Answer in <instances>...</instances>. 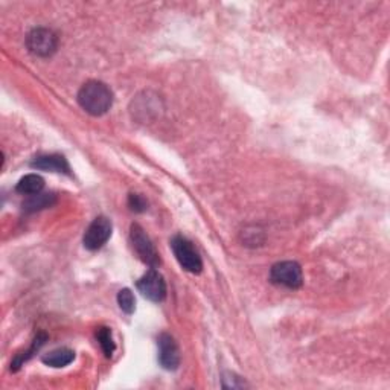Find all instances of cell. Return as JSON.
<instances>
[{"instance_id":"obj_8","label":"cell","mask_w":390,"mask_h":390,"mask_svg":"<svg viewBox=\"0 0 390 390\" xmlns=\"http://www.w3.org/2000/svg\"><path fill=\"white\" fill-rule=\"evenodd\" d=\"M159 361L163 369L176 370L180 366V351L177 342L169 334H160L157 339Z\"/></svg>"},{"instance_id":"obj_10","label":"cell","mask_w":390,"mask_h":390,"mask_svg":"<svg viewBox=\"0 0 390 390\" xmlns=\"http://www.w3.org/2000/svg\"><path fill=\"white\" fill-rule=\"evenodd\" d=\"M56 202H57L56 194L39 193V194L30 195L23 202L22 206H23V211H26V212H37L41 209H48V207L56 204Z\"/></svg>"},{"instance_id":"obj_15","label":"cell","mask_w":390,"mask_h":390,"mask_svg":"<svg viewBox=\"0 0 390 390\" xmlns=\"http://www.w3.org/2000/svg\"><path fill=\"white\" fill-rule=\"evenodd\" d=\"M117 304H119V308L125 314H133L136 310V301L131 290L129 288L121 290L119 294H117Z\"/></svg>"},{"instance_id":"obj_1","label":"cell","mask_w":390,"mask_h":390,"mask_svg":"<svg viewBox=\"0 0 390 390\" xmlns=\"http://www.w3.org/2000/svg\"><path fill=\"white\" fill-rule=\"evenodd\" d=\"M78 104L92 116H103L113 105V92L101 81H87L78 92Z\"/></svg>"},{"instance_id":"obj_2","label":"cell","mask_w":390,"mask_h":390,"mask_svg":"<svg viewBox=\"0 0 390 390\" xmlns=\"http://www.w3.org/2000/svg\"><path fill=\"white\" fill-rule=\"evenodd\" d=\"M171 247H172V252H174L176 259L178 261V264L186 271L194 275L202 273L203 261L200 255H198V252L195 250L194 244L188 238L177 235V237L171 240Z\"/></svg>"},{"instance_id":"obj_5","label":"cell","mask_w":390,"mask_h":390,"mask_svg":"<svg viewBox=\"0 0 390 390\" xmlns=\"http://www.w3.org/2000/svg\"><path fill=\"white\" fill-rule=\"evenodd\" d=\"M130 238L133 242V247L138 253L139 258L145 262V264H148L151 268H156L160 262L159 258V253L154 247L152 241L150 240V237L145 230L141 228L139 224H133L131 226V230H130Z\"/></svg>"},{"instance_id":"obj_12","label":"cell","mask_w":390,"mask_h":390,"mask_svg":"<svg viewBox=\"0 0 390 390\" xmlns=\"http://www.w3.org/2000/svg\"><path fill=\"white\" fill-rule=\"evenodd\" d=\"M43 188H44L43 177H40L37 174H28V176H25L19 181V183H17L15 190L23 195H34V194L41 193Z\"/></svg>"},{"instance_id":"obj_4","label":"cell","mask_w":390,"mask_h":390,"mask_svg":"<svg viewBox=\"0 0 390 390\" xmlns=\"http://www.w3.org/2000/svg\"><path fill=\"white\" fill-rule=\"evenodd\" d=\"M270 280L276 285L296 290L302 287L304 282L302 267L294 261L278 262V264H275L270 270Z\"/></svg>"},{"instance_id":"obj_11","label":"cell","mask_w":390,"mask_h":390,"mask_svg":"<svg viewBox=\"0 0 390 390\" xmlns=\"http://www.w3.org/2000/svg\"><path fill=\"white\" fill-rule=\"evenodd\" d=\"M74 360H75V352L67 348L56 349L43 357L44 365H48L51 368H66Z\"/></svg>"},{"instance_id":"obj_9","label":"cell","mask_w":390,"mask_h":390,"mask_svg":"<svg viewBox=\"0 0 390 390\" xmlns=\"http://www.w3.org/2000/svg\"><path fill=\"white\" fill-rule=\"evenodd\" d=\"M31 167L41 171L51 172H63V174H70V167L65 156L60 154H46V156L35 157L31 163Z\"/></svg>"},{"instance_id":"obj_3","label":"cell","mask_w":390,"mask_h":390,"mask_svg":"<svg viewBox=\"0 0 390 390\" xmlns=\"http://www.w3.org/2000/svg\"><path fill=\"white\" fill-rule=\"evenodd\" d=\"M26 48L32 56L46 58L56 53L58 48V37L52 30L35 28L26 37Z\"/></svg>"},{"instance_id":"obj_6","label":"cell","mask_w":390,"mask_h":390,"mask_svg":"<svg viewBox=\"0 0 390 390\" xmlns=\"http://www.w3.org/2000/svg\"><path fill=\"white\" fill-rule=\"evenodd\" d=\"M138 290L151 302H162L167 297V282L156 268L148 270L138 280Z\"/></svg>"},{"instance_id":"obj_14","label":"cell","mask_w":390,"mask_h":390,"mask_svg":"<svg viewBox=\"0 0 390 390\" xmlns=\"http://www.w3.org/2000/svg\"><path fill=\"white\" fill-rule=\"evenodd\" d=\"M96 339H98L99 344H101V348H103V351L105 353V357H112L115 349H116V344L113 342L110 328H105V326H103V328H99L98 332H96Z\"/></svg>"},{"instance_id":"obj_13","label":"cell","mask_w":390,"mask_h":390,"mask_svg":"<svg viewBox=\"0 0 390 390\" xmlns=\"http://www.w3.org/2000/svg\"><path fill=\"white\" fill-rule=\"evenodd\" d=\"M46 340H48V337L44 334H39L37 337H35V340L32 342V344H31V348L26 351V352H22V353H19V356H17L15 358H14V361H13V365H11V370H19L20 368H22V365L25 361H28L32 356H34V352H37L44 343H46Z\"/></svg>"},{"instance_id":"obj_7","label":"cell","mask_w":390,"mask_h":390,"mask_svg":"<svg viewBox=\"0 0 390 390\" xmlns=\"http://www.w3.org/2000/svg\"><path fill=\"white\" fill-rule=\"evenodd\" d=\"M112 237V223L105 216H98L84 233V247L89 250L101 249Z\"/></svg>"},{"instance_id":"obj_16","label":"cell","mask_w":390,"mask_h":390,"mask_svg":"<svg viewBox=\"0 0 390 390\" xmlns=\"http://www.w3.org/2000/svg\"><path fill=\"white\" fill-rule=\"evenodd\" d=\"M129 206L131 207V211H134V212H145V211H147V202H145V198L139 194H130Z\"/></svg>"}]
</instances>
